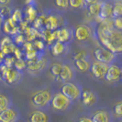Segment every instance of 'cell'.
Returning <instances> with one entry per match:
<instances>
[{
	"label": "cell",
	"mask_w": 122,
	"mask_h": 122,
	"mask_svg": "<svg viewBox=\"0 0 122 122\" xmlns=\"http://www.w3.org/2000/svg\"><path fill=\"white\" fill-rule=\"evenodd\" d=\"M100 7H101V2L95 0L94 3L87 6V9H88V12L90 15L95 16V17H98L99 12H100Z\"/></svg>",
	"instance_id": "cell-22"
},
{
	"label": "cell",
	"mask_w": 122,
	"mask_h": 122,
	"mask_svg": "<svg viewBox=\"0 0 122 122\" xmlns=\"http://www.w3.org/2000/svg\"><path fill=\"white\" fill-rule=\"evenodd\" d=\"M86 56V52L85 51H80L78 52H76L75 54H73V59L75 60H85Z\"/></svg>",
	"instance_id": "cell-39"
},
{
	"label": "cell",
	"mask_w": 122,
	"mask_h": 122,
	"mask_svg": "<svg viewBox=\"0 0 122 122\" xmlns=\"http://www.w3.org/2000/svg\"><path fill=\"white\" fill-rule=\"evenodd\" d=\"M74 65L77 68V70H79L82 73H85L86 71L90 70V66H91L89 61H86V60H75Z\"/></svg>",
	"instance_id": "cell-23"
},
{
	"label": "cell",
	"mask_w": 122,
	"mask_h": 122,
	"mask_svg": "<svg viewBox=\"0 0 122 122\" xmlns=\"http://www.w3.org/2000/svg\"><path fill=\"white\" fill-rule=\"evenodd\" d=\"M27 67V62L23 59H20V60H16L15 61V64H14V68L16 70H18V72L24 70L25 68Z\"/></svg>",
	"instance_id": "cell-31"
},
{
	"label": "cell",
	"mask_w": 122,
	"mask_h": 122,
	"mask_svg": "<svg viewBox=\"0 0 122 122\" xmlns=\"http://www.w3.org/2000/svg\"><path fill=\"white\" fill-rule=\"evenodd\" d=\"M56 34H57V41L65 44L72 40L73 32L67 28H61L56 30Z\"/></svg>",
	"instance_id": "cell-14"
},
{
	"label": "cell",
	"mask_w": 122,
	"mask_h": 122,
	"mask_svg": "<svg viewBox=\"0 0 122 122\" xmlns=\"http://www.w3.org/2000/svg\"><path fill=\"white\" fill-rule=\"evenodd\" d=\"M37 18H38V12H37L36 7L32 5L27 6V8L25 10V21L34 22Z\"/></svg>",
	"instance_id": "cell-20"
},
{
	"label": "cell",
	"mask_w": 122,
	"mask_h": 122,
	"mask_svg": "<svg viewBox=\"0 0 122 122\" xmlns=\"http://www.w3.org/2000/svg\"><path fill=\"white\" fill-rule=\"evenodd\" d=\"M71 103H72V101L69 100L61 93L54 94L51 100V104L52 108L57 111H65L69 108V107L71 106Z\"/></svg>",
	"instance_id": "cell-3"
},
{
	"label": "cell",
	"mask_w": 122,
	"mask_h": 122,
	"mask_svg": "<svg viewBox=\"0 0 122 122\" xmlns=\"http://www.w3.org/2000/svg\"><path fill=\"white\" fill-rule=\"evenodd\" d=\"M86 5V1L84 0H70L69 1V6L72 7H82L83 6Z\"/></svg>",
	"instance_id": "cell-33"
},
{
	"label": "cell",
	"mask_w": 122,
	"mask_h": 122,
	"mask_svg": "<svg viewBox=\"0 0 122 122\" xmlns=\"http://www.w3.org/2000/svg\"><path fill=\"white\" fill-rule=\"evenodd\" d=\"M114 110V113L116 114L117 117H122V100L121 101H118L113 107Z\"/></svg>",
	"instance_id": "cell-34"
},
{
	"label": "cell",
	"mask_w": 122,
	"mask_h": 122,
	"mask_svg": "<svg viewBox=\"0 0 122 122\" xmlns=\"http://www.w3.org/2000/svg\"><path fill=\"white\" fill-rule=\"evenodd\" d=\"M4 60H5V55H4L2 52H1V51H0V65H1V64H3Z\"/></svg>",
	"instance_id": "cell-43"
},
{
	"label": "cell",
	"mask_w": 122,
	"mask_h": 122,
	"mask_svg": "<svg viewBox=\"0 0 122 122\" xmlns=\"http://www.w3.org/2000/svg\"><path fill=\"white\" fill-rule=\"evenodd\" d=\"M2 79V74H1V71H0V80Z\"/></svg>",
	"instance_id": "cell-45"
},
{
	"label": "cell",
	"mask_w": 122,
	"mask_h": 122,
	"mask_svg": "<svg viewBox=\"0 0 122 122\" xmlns=\"http://www.w3.org/2000/svg\"><path fill=\"white\" fill-rule=\"evenodd\" d=\"M16 58L14 56H11V55H8L5 57V60H4V62L3 64L6 66L7 68H13L14 67V64H15V61H16Z\"/></svg>",
	"instance_id": "cell-30"
},
{
	"label": "cell",
	"mask_w": 122,
	"mask_h": 122,
	"mask_svg": "<svg viewBox=\"0 0 122 122\" xmlns=\"http://www.w3.org/2000/svg\"><path fill=\"white\" fill-rule=\"evenodd\" d=\"M51 54L54 57L56 56H60L64 51H65V44L60 42V41H55L52 45H51Z\"/></svg>",
	"instance_id": "cell-21"
},
{
	"label": "cell",
	"mask_w": 122,
	"mask_h": 122,
	"mask_svg": "<svg viewBox=\"0 0 122 122\" xmlns=\"http://www.w3.org/2000/svg\"><path fill=\"white\" fill-rule=\"evenodd\" d=\"M121 78H122V68H121Z\"/></svg>",
	"instance_id": "cell-46"
},
{
	"label": "cell",
	"mask_w": 122,
	"mask_h": 122,
	"mask_svg": "<svg viewBox=\"0 0 122 122\" xmlns=\"http://www.w3.org/2000/svg\"><path fill=\"white\" fill-rule=\"evenodd\" d=\"M107 68H108V64H105L99 61H95L90 66V72L96 78L102 79V78H105Z\"/></svg>",
	"instance_id": "cell-8"
},
{
	"label": "cell",
	"mask_w": 122,
	"mask_h": 122,
	"mask_svg": "<svg viewBox=\"0 0 122 122\" xmlns=\"http://www.w3.org/2000/svg\"><path fill=\"white\" fill-rule=\"evenodd\" d=\"M14 57L17 59V60H20V59H23V52L20 51L19 48L16 47L15 48V51H14Z\"/></svg>",
	"instance_id": "cell-40"
},
{
	"label": "cell",
	"mask_w": 122,
	"mask_h": 122,
	"mask_svg": "<svg viewBox=\"0 0 122 122\" xmlns=\"http://www.w3.org/2000/svg\"><path fill=\"white\" fill-rule=\"evenodd\" d=\"M68 122H70V121H68Z\"/></svg>",
	"instance_id": "cell-47"
},
{
	"label": "cell",
	"mask_w": 122,
	"mask_h": 122,
	"mask_svg": "<svg viewBox=\"0 0 122 122\" xmlns=\"http://www.w3.org/2000/svg\"><path fill=\"white\" fill-rule=\"evenodd\" d=\"M61 93L71 101L77 100L81 97V94H82L79 86L73 83H69V82L65 83L63 86H61Z\"/></svg>",
	"instance_id": "cell-4"
},
{
	"label": "cell",
	"mask_w": 122,
	"mask_h": 122,
	"mask_svg": "<svg viewBox=\"0 0 122 122\" xmlns=\"http://www.w3.org/2000/svg\"><path fill=\"white\" fill-rule=\"evenodd\" d=\"M73 34H74L76 41L84 42V41H88L91 38L92 30L90 29V27H88L87 25L80 24L75 28Z\"/></svg>",
	"instance_id": "cell-7"
},
{
	"label": "cell",
	"mask_w": 122,
	"mask_h": 122,
	"mask_svg": "<svg viewBox=\"0 0 122 122\" xmlns=\"http://www.w3.org/2000/svg\"><path fill=\"white\" fill-rule=\"evenodd\" d=\"M99 41L111 52H122V31L114 29L113 21L104 20L97 30Z\"/></svg>",
	"instance_id": "cell-1"
},
{
	"label": "cell",
	"mask_w": 122,
	"mask_h": 122,
	"mask_svg": "<svg viewBox=\"0 0 122 122\" xmlns=\"http://www.w3.org/2000/svg\"><path fill=\"white\" fill-rule=\"evenodd\" d=\"M13 43H14L13 42V39H11L10 37L8 36H6L1 40V41H0V47L6 46V45H10V44H13Z\"/></svg>",
	"instance_id": "cell-38"
},
{
	"label": "cell",
	"mask_w": 122,
	"mask_h": 122,
	"mask_svg": "<svg viewBox=\"0 0 122 122\" xmlns=\"http://www.w3.org/2000/svg\"><path fill=\"white\" fill-rule=\"evenodd\" d=\"M112 17L114 18H120L122 17V2L120 1H117L113 5V13H112Z\"/></svg>",
	"instance_id": "cell-26"
},
{
	"label": "cell",
	"mask_w": 122,
	"mask_h": 122,
	"mask_svg": "<svg viewBox=\"0 0 122 122\" xmlns=\"http://www.w3.org/2000/svg\"><path fill=\"white\" fill-rule=\"evenodd\" d=\"M54 4L55 6H57L59 8L65 9L69 6V1H67V0H56L54 2Z\"/></svg>",
	"instance_id": "cell-37"
},
{
	"label": "cell",
	"mask_w": 122,
	"mask_h": 122,
	"mask_svg": "<svg viewBox=\"0 0 122 122\" xmlns=\"http://www.w3.org/2000/svg\"><path fill=\"white\" fill-rule=\"evenodd\" d=\"M61 69H62V64H61V63H54V64H52L51 66L50 71H51V73L54 76L55 78L58 79L61 73Z\"/></svg>",
	"instance_id": "cell-28"
},
{
	"label": "cell",
	"mask_w": 122,
	"mask_h": 122,
	"mask_svg": "<svg viewBox=\"0 0 122 122\" xmlns=\"http://www.w3.org/2000/svg\"><path fill=\"white\" fill-rule=\"evenodd\" d=\"M33 45H34V48L36 49L37 51H43L44 47H45V44L41 40H35L33 41Z\"/></svg>",
	"instance_id": "cell-35"
},
{
	"label": "cell",
	"mask_w": 122,
	"mask_h": 122,
	"mask_svg": "<svg viewBox=\"0 0 122 122\" xmlns=\"http://www.w3.org/2000/svg\"><path fill=\"white\" fill-rule=\"evenodd\" d=\"M94 56L97 61L102 62L105 64H109L115 60V54L104 47H99L95 50Z\"/></svg>",
	"instance_id": "cell-6"
},
{
	"label": "cell",
	"mask_w": 122,
	"mask_h": 122,
	"mask_svg": "<svg viewBox=\"0 0 122 122\" xmlns=\"http://www.w3.org/2000/svg\"><path fill=\"white\" fill-rule=\"evenodd\" d=\"M0 71L2 74V80H4L8 85H14L20 80L21 73L15 68H7L4 64L0 65Z\"/></svg>",
	"instance_id": "cell-2"
},
{
	"label": "cell",
	"mask_w": 122,
	"mask_h": 122,
	"mask_svg": "<svg viewBox=\"0 0 122 122\" xmlns=\"http://www.w3.org/2000/svg\"><path fill=\"white\" fill-rule=\"evenodd\" d=\"M91 119L93 122H109L110 116L105 110H97L93 114Z\"/></svg>",
	"instance_id": "cell-19"
},
{
	"label": "cell",
	"mask_w": 122,
	"mask_h": 122,
	"mask_svg": "<svg viewBox=\"0 0 122 122\" xmlns=\"http://www.w3.org/2000/svg\"><path fill=\"white\" fill-rule=\"evenodd\" d=\"M9 106H10V101L8 97H6L4 95H0V113L9 108Z\"/></svg>",
	"instance_id": "cell-29"
},
{
	"label": "cell",
	"mask_w": 122,
	"mask_h": 122,
	"mask_svg": "<svg viewBox=\"0 0 122 122\" xmlns=\"http://www.w3.org/2000/svg\"><path fill=\"white\" fill-rule=\"evenodd\" d=\"M121 78V68L116 64L108 65L107 73L105 75V79L108 82H117Z\"/></svg>",
	"instance_id": "cell-9"
},
{
	"label": "cell",
	"mask_w": 122,
	"mask_h": 122,
	"mask_svg": "<svg viewBox=\"0 0 122 122\" xmlns=\"http://www.w3.org/2000/svg\"><path fill=\"white\" fill-rule=\"evenodd\" d=\"M2 23H3V19H2V18H0V26L2 25Z\"/></svg>",
	"instance_id": "cell-44"
},
{
	"label": "cell",
	"mask_w": 122,
	"mask_h": 122,
	"mask_svg": "<svg viewBox=\"0 0 122 122\" xmlns=\"http://www.w3.org/2000/svg\"><path fill=\"white\" fill-rule=\"evenodd\" d=\"M73 77V69L70 67L69 65H67V64H63L62 65V69H61V73L60 74L58 80L68 83V81H70Z\"/></svg>",
	"instance_id": "cell-18"
},
{
	"label": "cell",
	"mask_w": 122,
	"mask_h": 122,
	"mask_svg": "<svg viewBox=\"0 0 122 122\" xmlns=\"http://www.w3.org/2000/svg\"><path fill=\"white\" fill-rule=\"evenodd\" d=\"M26 62H27L28 70L30 72H33V73H37V72L41 71L48 64V61L45 58H38L34 61H26Z\"/></svg>",
	"instance_id": "cell-10"
},
{
	"label": "cell",
	"mask_w": 122,
	"mask_h": 122,
	"mask_svg": "<svg viewBox=\"0 0 122 122\" xmlns=\"http://www.w3.org/2000/svg\"><path fill=\"white\" fill-rule=\"evenodd\" d=\"M26 41H26V37L24 35H22V34H20V33L15 35L14 39H13V42L15 43V44H18H18H23L24 45Z\"/></svg>",
	"instance_id": "cell-32"
},
{
	"label": "cell",
	"mask_w": 122,
	"mask_h": 122,
	"mask_svg": "<svg viewBox=\"0 0 122 122\" xmlns=\"http://www.w3.org/2000/svg\"><path fill=\"white\" fill-rule=\"evenodd\" d=\"M81 99H82V102H83L84 106L90 107V106H93L97 102V95L94 92L90 91V90H86V91L82 92Z\"/></svg>",
	"instance_id": "cell-15"
},
{
	"label": "cell",
	"mask_w": 122,
	"mask_h": 122,
	"mask_svg": "<svg viewBox=\"0 0 122 122\" xmlns=\"http://www.w3.org/2000/svg\"><path fill=\"white\" fill-rule=\"evenodd\" d=\"M30 122H48L49 121V116L41 110H36L31 112L30 117H29Z\"/></svg>",
	"instance_id": "cell-16"
},
{
	"label": "cell",
	"mask_w": 122,
	"mask_h": 122,
	"mask_svg": "<svg viewBox=\"0 0 122 122\" xmlns=\"http://www.w3.org/2000/svg\"><path fill=\"white\" fill-rule=\"evenodd\" d=\"M52 95L49 90H41L35 93L32 97H31V102L35 107H43L49 104L51 100Z\"/></svg>",
	"instance_id": "cell-5"
},
{
	"label": "cell",
	"mask_w": 122,
	"mask_h": 122,
	"mask_svg": "<svg viewBox=\"0 0 122 122\" xmlns=\"http://www.w3.org/2000/svg\"><path fill=\"white\" fill-rule=\"evenodd\" d=\"M112 13H113V5L107 2H101V7L98 18L103 21L107 20L110 17H112Z\"/></svg>",
	"instance_id": "cell-12"
},
{
	"label": "cell",
	"mask_w": 122,
	"mask_h": 122,
	"mask_svg": "<svg viewBox=\"0 0 122 122\" xmlns=\"http://www.w3.org/2000/svg\"><path fill=\"white\" fill-rule=\"evenodd\" d=\"M46 19H47V17L44 16V15H41V16H38V18L35 19L34 23H33V28L36 29L37 30L42 29L43 27L45 28V23H46Z\"/></svg>",
	"instance_id": "cell-24"
},
{
	"label": "cell",
	"mask_w": 122,
	"mask_h": 122,
	"mask_svg": "<svg viewBox=\"0 0 122 122\" xmlns=\"http://www.w3.org/2000/svg\"><path fill=\"white\" fill-rule=\"evenodd\" d=\"M78 122H93L90 117H81Z\"/></svg>",
	"instance_id": "cell-41"
},
{
	"label": "cell",
	"mask_w": 122,
	"mask_h": 122,
	"mask_svg": "<svg viewBox=\"0 0 122 122\" xmlns=\"http://www.w3.org/2000/svg\"><path fill=\"white\" fill-rule=\"evenodd\" d=\"M9 3H10V1H9V0H0V4H1V5H3V6L8 5Z\"/></svg>",
	"instance_id": "cell-42"
},
{
	"label": "cell",
	"mask_w": 122,
	"mask_h": 122,
	"mask_svg": "<svg viewBox=\"0 0 122 122\" xmlns=\"http://www.w3.org/2000/svg\"><path fill=\"white\" fill-rule=\"evenodd\" d=\"M113 26H114V29H116L117 30L122 31V17L114 18Z\"/></svg>",
	"instance_id": "cell-36"
},
{
	"label": "cell",
	"mask_w": 122,
	"mask_h": 122,
	"mask_svg": "<svg viewBox=\"0 0 122 122\" xmlns=\"http://www.w3.org/2000/svg\"><path fill=\"white\" fill-rule=\"evenodd\" d=\"M3 30L8 35H17L19 33L18 24H16L11 18H8L3 22Z\"/></svg>",
	"instance_id": "cell-13"
},
{
	"label": "cell",
	"mask_w": 122,
	"mask_h": 122,
	"mask_svg": "<svg viewBox=\"0 0 122 122\" xmlns=\"http://www.w3.org/2000/svg\"><path fill=\"white\" fill-rule=\"evenodd\" d=\"M10 18L12 19L16 24H19V23H21L22 21H24V20H23V19H24V15H23V13H22L21 10H19V9H15L12 12V15H11V18Z\"/></svg>",
	"instance_id": "cell-25"
},
{
	"label": "cell",
	"mask_w": 122,
	"mask_h": 122,
	"mask_svg": "<svg viewBox=\"0 0 122 122\" xmlns=\"http://www.w3.org/2000/svg\"><path fill=\"white\" fill-rule=\"evenodd\" d=\"M11 15H12V10L7 6H2L0 8V18L3 19V21L11 18Z\"/></svg>",
	"instance_id": "cell-27"
},
{
	"label": "cell",
	"mask_w": 122,
	"mask_h": 122,
	"mask_svg": "<svg viewBox=\"0 0 122 122\" xmlns=\"http://www.w3.org/2000/svg\"><path fill=\"white\" fill-rule=\"evenodd\" d=\"M60 25V20L54 15H50L47 17L46 23H45V29L50 31H55L58 30Z\"/></svg>",
	"instance_id": "cell-17"
},
{
	"label": "cell",
	"mask_w": 122,
	"mask_h": 122,
	"mask_svg": "<svg viewBox=\"0 0 122 122\" xmlns=\"http://www.w3.org/2000/svg\"><path fill=\"white\" fill-rule=\"evenodd\" d=\"M18 118V112L10 107L0 113V122H16Z\"/></svg>",
	"instance_id": "cell-11"
}]
</instances>
